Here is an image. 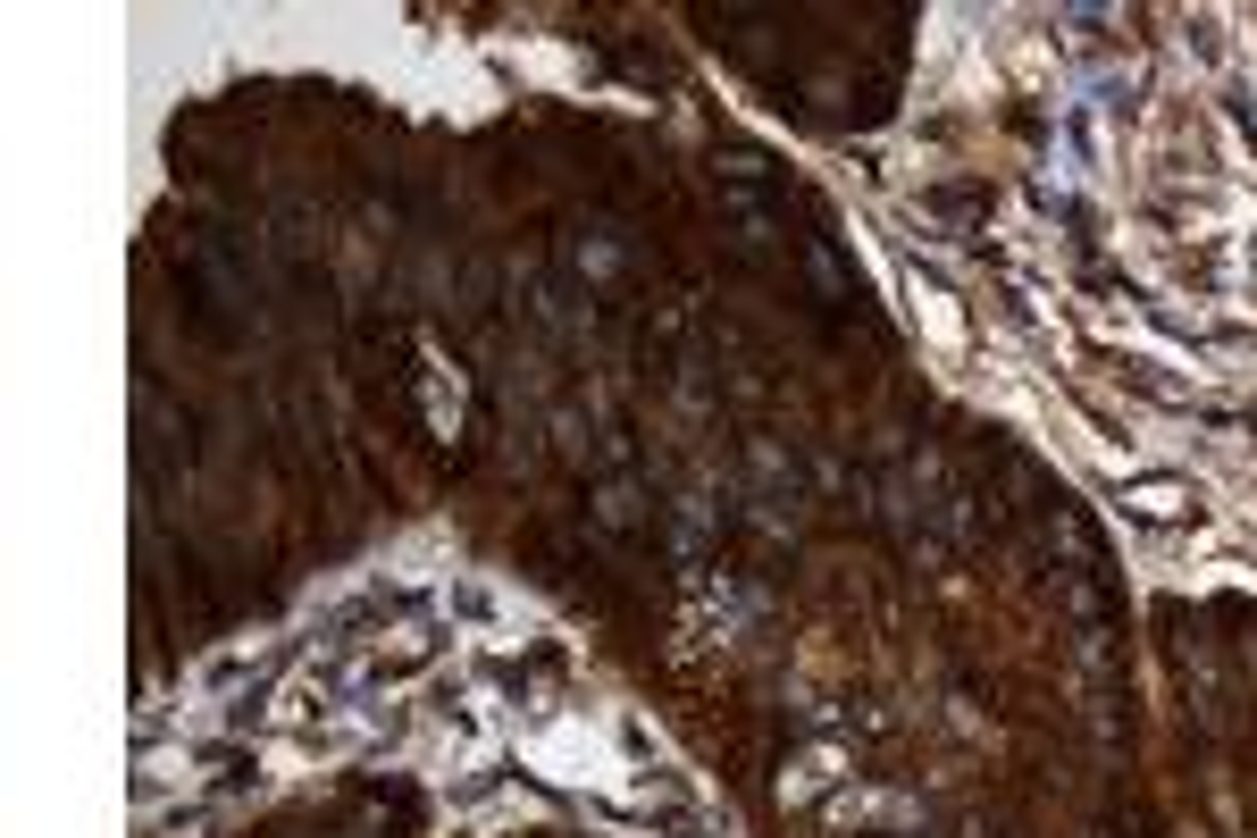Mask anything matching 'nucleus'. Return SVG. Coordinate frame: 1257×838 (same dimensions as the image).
Masks as SVG:
<instances>
[{"label":"nucleus","instance_id":"nucleus-1","mask_svg":"<svg viewBox=\"0 0 1257 838\" xmlns=\"http://www.w3.org/2000/svg\"><path fill=\"white\" fill-rule=\"evenodd\" d=\"M1132 512H1148V520H1174V512H1190V495H1182V487H1141V495H1132Z\"/></svg>","mask_w":1257,"mask_h":838}]
</instances>
